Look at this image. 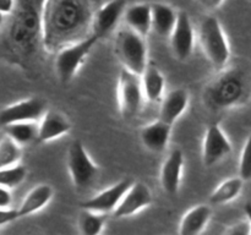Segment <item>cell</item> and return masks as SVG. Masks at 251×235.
<instances>
[{
  "mask_svg": "<svg viewBox=\"0 0 251 235\" xmlns=\"http://www.w3.org/2000/svg\"><path fill=\"white\" fill-rule=\"evenodd\" d=\"M93 0H44L43 48L58 53L64 47L86 38L92 28Z\"/></svg>",
  "mask_w": 251,
  "mask_h": 235,
  "instance_id": "obj_1",
  "label": "cell"
},
{
  "mask_svg": "<svg viewBox=\"0 0 251 235\" xmlns=\"http://www.w3.org/2000/svg\"><path fill=\"white\" fill-rule=\"evenodd\" d=\"M43 6L44 0H19L10 15L5 44L16 63H27L43 47Z\"/></svg>",
  "mask_w": 251,
  "mask_h": 235,
  "instance_id": "obj_2",
  "label": "cell"
},
{
  "mask_svg": "<svg viewBox=\"0 0 251 235\" xmlns=\"http://www.w3.org/2000/svg\"><path fill=\"white\" fill-rule=\"evenodd\" d=\"M249 94V76L240 68H225L206 85L203 102L215 112L239 107Z\"/></svg>",
  "mask_w": 251,
  "mask_h": 235,
  "instance_id": "obj_3",
  "label": "cell"
},
{
  "mask_svg": "<svg viewBox=\"0 0 251 235\" xmlns=\"http://www.w3.org/2000/svg\"><path fill=\"white\" fill-rule=\"evenodd\" d=\"M199 42L203 54L218 70L227 66L230 59V48L223 27L217 17L206 15L199 26Z\"/></svg>",
  "mask_w": 251,
  "mask_h": 235,
  "instance_id": "obj_4",
  "label": "cell"
},
{
  "mask_svg": "<svg viewBox=\"0 0 251 235\" xmlns=\"http://www.w3.org/2000/svg\"><path fill=\"white\" fill-rule=\"evenodd\" d=\"M115 54L123 64V68L139 76H142L149 66L146 38L129 28L122 29L118 33L115 39Z\"/></svg>",
  "mask_w": 251,
  "mask_h": 235,
  "instance_id": "obj_5",
  "label": "cell"
},
{
  "mask_svg": "<svg viewBox=\"0 0 251 235\" xmlns=\"http://www.w3.org/2000/svg\"><path fill=\"white\" fill-rule=\"evenodd\" d=\"M98 41L100 39L91 33L90 36L76 43L64 47L56 53L54 69H55L56 77L60 82L70 83L73 81Z\"/></svg>",
  "mask_w": 251,
  "mask_h": 235,
  "instance_id": "obj_6",
  "label": "cell"
},
{
  "mask_svg": "<svg viewBox=\"0 0 251 235\" xmlns=\"http://www.w3.org/2000/svg\"><path fill=\"white\" fill-rule=\"evenodd\" d=\"M68 170L73 185L78 192L88 190L100 178V168L86 152L80 140H75L68 151Z\"/></svg>",
  "mask_w": 251,
  "mask_h": 235,
  "instance_id": "obj_7",
  "label": "cell"
},
{
  "mask_svg": "<svg viewBox=\"0 0 251 235\" xmlns=\"http://www.w3.org/2000/svg\"><path fill=\"white\" fill-rule=\"evenodd\" d=\"M118 105L125 120L134 119L144 104V87L141 76L123 68L118 77Z\"/></svg>",
  "mask_w": 251,
  "mask_h": 235,
  "instance_id": "obj_8",
  "label": "cell"
},
{
  "mask_svg": "<svg viewBox=\"0 0 251 235\" xmlns=\"http://www.w3.org/2000/svg\"><path fill=\"white\" fill-rule=\"evenodd\" d=\"M47 112L46 100L37 97L26 98L2 108L0 113V124L5 126L14 122H37Z\"/></svg>",
  "mask_w": 251,
  "mask_h": 235,
  "instance_id": "obj_9",
  "label": "cell"
},
{
  "mask_svg": "<svg viewBox=\"0 0 251 235\" xmlns=\"http://www.w3.org/2000/svg\"><path fill=\"white\" fill-rule=\"evenodd\" d=\"M232 153V143L217 122L208 125L202 142V163L211 168Z\"/></svg>",
  "mask_w": 251,
  "mask_h": 235,
  "instance_id": "obj_10",
  "label": "cell"
},
{
  "mask_svg": "<svg viewBox=\"0 0 251 235\" xmlns=\"http://www.w3.org/2000/svg\"><path fill=\"white\" fill-rule=\"evenodd\" d=\"M134 183L135 181L130 178L123 179L110 188H104L97 195L83 201L80 207L82 210L93 211L102 214H108L109 212L113 213Z\"/></svg>",
  "mask_w": 251,
  "mask_h": 235,
  "instance_id": "obj_11",
  "label": "cell"
},
{
  "mask_svg": "<svg viewBox=\"0 0 251 235\" xmlns=\"http://www.w3.org/2000/svg\"><path fill=\"white\" fill-rule=\"evenodd\" d=\"M126 0H110L96 10L92 22V34L98 39L109 36L117 27L119 20L124 19L126 11Z\"/></svg>",
  "mask_w": 251,
  "mask_h": 235,
  "instance_id": "obj_12",
  "label": "cell"
},
{
  "mask_svg": "<svg viewBox=\"0 0 251 235\" xmlns=\"http://www.w3.org/2000/svg\"><path fill=\"white\" fill-rule=\"evenodd\" d=\"M195 46V32L190 16L186 11H178V20L171 36V48L178 60H186L191 56Z\"/></svg>",
  "mask_w": 251,
  "mask_h": 235,
  "instance_id": "obj_13",
  "label": "cell"
},
{
  "mask_svg": "<svg viewBox=\"0 0 251 235\" xmlns=\"http://www.w3.org/2000/svg\"><path fill=\"white\" fill-rule=\"evenodd\" d=\"M152 203V192L145 183L137 181L132 184L123 200L120 201L117 210L113 212L115 218H125L136 214Z\"/></svg>",
  "mask_w": 251,
  "mask_h": 235,
  "instance_id": "obj_14",
  "label": "cell"
},
{
  "mask_svg": "<svg viewBox=\"0 0 251 235\" xmlns=\"http://www.w3.org/2000/svg\"><path fill=\"white\" fill-rule=\"evenodd\" d=\"M184 166V154L180 149H173L163 162L161 168V186L168 195L174 196L180 188L181 174Z\"/></svg>",
  "mask_w": 251,
  "mask_h": 235,
  "instance_id": "obj_15",
  "label": "cell"
},
{
  "mask_svg": "<svg viewBox=\"0 0 251 235\" xmlns=\"http://www.w3.org/2000/svg\"><path fill=\"white\" fill-rule=\"evenodd\" d=\"M171 134L172 125L158 119L144 126L140 132V137L145 148L153 153H161L166 149L171 139Z\"/></svg>",
  "mask_w": 251,
  "mask_h": 235,
  "instance_id": "obj_16",
  "label": "cell"
},
{
  "mask_svg": "<svg viewBox=\"0 0 251 235\" xmlns=\"http://www.w3.org/2000/svg\"><path fill=\"white\" fill-rule=\"evenodd\" d=\"M189 105V92L185 88H176L163 98L159 109V120L173 126Z\"/></svg>",
  "mask_w": 251,
  "mask_h": 235,
  "instance_id": "obj_17",
  "label": "cell"
},
{
  "mask_svg": "<svg viewBox=\"0 0 251 235\" xmlns=\"http://www.w3.org/2000/svg\"><path fill=\"white\" fill-rule=\"evenodd\" d=\"M71 129V122L68 118L55 110H48L39 122L38 142L53 141L68 134Z\"/></svg>",
  "mask_w": 251,
  "mask_h": 235,
  "instance_id": "obj_18",
  "label": "cell"
},
{
  "mask_svg": "<svg viewBox=\"0 0 251 235\" xmlns=\"http://www.w3.org/2000/svg\"><path fill=\"white\" fill-rule=\"evenodd\" d=\"M152 31L159 38H171L178 20V12L168 4L152 2Z\"/></svg>",
  "mask_w": 251,
  "mask_h": 235,
  "instance_id": "obj_19",
  "label": "cell"
},
{
  "mask_svg": "<svg viewBox=\"0 0 251 235\" xmlns=\"http://www.w3.org/2000/svg\"><path fill=\"white\" fill-rule=\"evenodd\" d=\"M124 21L127 28L146 38L152 31L151 4L140 2L127 6L124 14Z\"/></svg>",
  "mask_w": 251,
  "mask_h": 235,
  "instance_id": "obj_20",
  "label": "cell"
},
{
  "mask_svg": "<svg viewBox=\"0 0 251 235\" xmlns=\"http://www.w3.org/2000/svg\"><path fill=\"white\" fill-rule=\"evenodd\" d=\"M212 215V211L206 205H198L184 213L179 224V235H200Z\"/></svg>",
  "mask_w": 251,
  "mask_h": 235,
  "instance_id": "obj_21",
  "label": "cell"
},
{
  "mask_svg": "<svg viewBox=\"0 0 251 235\" xmlns=\"http://www.w3.org/2000/svg\"><path fill=\"white\" fill-rule=\"evenodd\" d=\"M53 195V188L47 185V184H41V185L34 186L25 196L20 207H17L19 217H26V215H31L33 213H37L38 211L43 210L50 202Z\"/></svg>",
  "mask_w": 251,
  "mask_h": 235,
  "instance_id": "obj_22",
  "label": "cell"
},
{
  "mask_svg": "<svg viewBox=\"0 0 251 235\" xmlns=\"http://www.w3.org/2000/svg\"><path fill=\"white\" fill-rule=\"evenodd\" d=\"M2 132L20 147L27 146L34 141H38L39 124L36 121L14 122L2 126Z\"/></svg>",
  "mask_w": 251,
  "mask_h": 235,
  "instance_id": "obj_23",
  "label": "cell"
},
{
  "mask_svg": "<svg viewBox=\"0 0 251 235\" xmlns=\"http://www.w3.org/2000/svg\"><path fill=\"white\" fill-rule=\"evenodd\" d=\"M145 98L149 102H157L162 99L166 88V81L161 71L153 65H149L141 76Z\"/></svg>",
  "mask_w": 251,
  "mask_h": 235,
  "instance_id": "obj_24",
  "label": "cell"
},
{
  "mask_svg": "<svg viewBox=\"0 0 251 235\" xmlns=\"http://www.w3.org/2000/svg\"><path fill=\"white\" fill-rule=\"evenodd\" d=\"M243 185L244 180L240 176L227 179L213 190L210 196V202L212 205H225L235 200L242 192Z\"/></svg>",
  "mask_w": 251,
  "mask_h": 235,
  "instance_id": "obj_25",
  "label": "cell"
},
{
  "mask_svg": "<svg viewBox=\"0 0 251 235\" xmlns=\"http://www.w3.org/2000/svg\"><path fill=\"white\" fill-rule=\"evenodd\" d=\"M107 220V214L82 210L78 213V230L81 235H100Z\"/></svg>",
  "mask_w": 251,
  "mask_h": 235,
  "instance_id": "obj_26",
  "label": "cell"
},
{
  "mask_svg": "<svg viewBox=\"0 0 251 235\" xmlns=\"http://www.w3.org/2000/svg\"><path fill=\"white\" fill-rule=\"evenodd\" d=\"M21 154V147L4 135L0 141V168H7L19 164Z\"/></svg>",
  "mask_w": 251,
  "mask_h": 235,
  "instance_id": "obj_27",
  "label": "cell"
},
{
  "mask_svg": "<svg viewBox=\"0 0 251 235\" xmlns=\"http://www.w3.org/2000/svg\"><path fill=\"white\" fill-rule=\"evenodd\" d=\"M27 169L21 164L0 168V186L9 190L19 186L26 179Z\"/></svg>",
  "mask_w": 251,
  "mask_h": 235,
  "instance_id": "obj_28",
  "label": "cell"
},
{
  "mask_svg": "<svg viewBox=\"0 0 251 235\" xmlns=\"http://www.w3.org/2000/svg\"><path fill=\"white\" fill-rule=\"evenodd\" d=\"M239 176L244 181L251 179V132L243 147L239 161Z\"/></svg>",
  "mask_w": 251,
  "mask_h": 235,
  "instance_id": "obj_29",
  "label": "cell"
},
{
  "mask_svg": "<svg viewBox=\"0 0 251 235\" xmlns=\"http://www.w3.org/2000/svg\"><path fill=\"white\" fill-rule=\"evenodd\" d=\"M225 235H251V224L248 219L240 220L229 227Z\"/></svg>",
  "mask_w": 251,
  "mask_h": 235,
  "instance_id": "obj_30",
  "label": "cell"
},
{
  "mask_svg": "<svg viewBox=\"0 0 251 235\" xmlns=\"http://www.w3.org/2000/svg\"><path fill=\"white\" fill-rule=\"evenodd\" d=\"M17 218H20L17 208H0V224L1 225H6L7 223L14 222Z\"/></svg>",
  "mask_w": 251,
  "mask_h": 235,
  "instance_id": "obj_31",
  "label": "cell"
},
{
  "mask_svg": "<svg viewBox=\"0 0 251 235\" xmlns=\"http://www.w3.org/2000/svg\"><path fill=\"white\" fill-rule=\"evenodd\" d=\"M16 0H1V2H0V14H1V16H7V15L10 16L16 9Z\"/></svg>",
  "mask_w": 251,
  "mask_h": 235,
  "instance_id": "obj_32",
  "label": "cell"
},
{
  "mask_svg": "<svg viewBox=\"0 0 251 235\" xmlns=\"http://www.w3.org/2000/svg\"><path fill=\"white\" fill-rule=\"evenodd\" d=\"M11 205V192L9 188L0 186V208H7Z\"/></svg>",
  "mask_w": 251,
  "mask_h": 235,
  "instance_id": "obj_33",
  "label": "cell"
},
{
  "mask_svg": "<svg viewBox=\"0 0 251 235\" xmlns=\"http://www.w3.org/2000/svg\"><path fill=\"white\" fill-rule=\"evenodd\" d=\"M205 9L208 10H215L220 7L221 5L225 2V0H198Z\"/></svg>",
  "mask_w": 251,
  "mask_h": 235,
  "instance_id": "obj_34",
  "label": "cell"
},
{
  "mask_svg": "<svg viewBox=\"0 0 251 235\" xmlns=\"http://www.w3.org/2000/svg\"><path fill=\"white\" fill-rule=\"evenodd\" d=\"M244 211H245V214H247V219L249 220L251 224V201L247 202V205H245L244 207Z\"/></svg>",
  "mask_w": 251,
  "mask_h": 235,
  "instance_id": "obj_35",
  "label": "cell"
},
{
  "mask_svg": "<svg viewBox=\"0 0 251 235\" xmlns=\"http://www.w3.org/2000/svg\"><path fill=\"white\" fill-rule=\"evenodd\" d=\"M32 235H37V234H32Z\"/></svg>",
  "mask_w": 251,
  "mask_h": 235,
  "instance_id": "obj_36",
  "label": "cell"
}]
</instances>
